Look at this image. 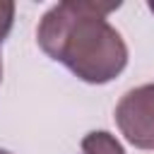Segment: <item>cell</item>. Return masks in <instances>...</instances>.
I'll list each match as a JSON object with an SVG mask.
<instances>
[{"mask_svg":"<svg viewBox=\"0 0 154 154\" xmlns=\"http://www.w3.org/2000/svg\"><path fill=\"white\" fill-rule=\"evenodd\" d=\"M120 2L65 0L53 5L38 22L41 51L63 63L87 84H106L128 65V46L120 31L106 19Z\"/></svg>","mask_w":154,"mask_h":154,"instance_id":"6da1fadb","label":"cell"},{"mask_svg":"<svg viewBox=\"0 0 154 154\" xmlns=\"http://www.w3.org/2000/svg\"><path fill=\"white\" fill-rule=\"evenodd\" d=\"M116 123L132 147L154 149V118L144 106L142 87H135L120 96L116 106Z\"/></svg>","mask_w":154,"mask_h":154,"instance_id":"7a4b0ae2","label":"cell"},{"mask_svg":"<svg viewBox=\"0 0 154 154\" xmlns=\"http://www.w3.org/2000/svg\"><path fill=\"white\" fill-rule=\"evenodd\" d=\"M82 154H125L116 135L106 130H91L82 137Z\"/></svg>","mask_w":154,"mask_h":154,"instance_id":"3957f363","label":"cell"},{"mask_svg":"<svg viewBox=\"0 0 154 154\" xmlns=\"http://www.w3.org/2000/svg\"><path fill=\"white\" fill-rule=\"evenodd\" d=\"M12 24H14V2L12 0H0V46L7 38Z\"/></svg>","mask_w":154,"mask_h":154,"instance_id":"277c9868","label":"cell"},{"mask_svg":"<svg viewBox=\"0 0 154 154\" xmlns=\"http://www.w3.org/2000/svg\"><path fill=\"white\" fill-rule=\"evenodd\" d=\"M142 91H144V106H147L149 116L154 118V82L152 84H142Z\"/></svg>","mask_w":154,"mask_h":154,"instance_id":"5b68a950","label":"cell"},{"mask_svg":"<svg viewBox=\"0 0 154 154\" xmlns=\"http://www.w3.org/2000/svg\"><path fill=\"white\" fill-rule=\"evenodd\" d=\"M149 10H152V14H154V0H149Z\"/></svg>","mask_w":154,"mask_h":154,"instance_id":"8992f818","label":"cell"},{"mask_svg":"<svg viewBox=\"0 0 154 154\" xmlns=\"http://www.w3.org/2000/svg\"><path fill=\"white\" fill-rule=\"evenodd\" d=\"M0 82H2V58H0Z\"/></svg>","mask_w":154,"mask_h":154,"instance_id":"52a82bcc","label":"cell"},{"mask_svg":"<svg viewBox=\"0 0 154 154\" xmlns=\"http://www.w3.org/2000/svg\"><path fill=\"white\" fill-rule=\"evenodd\" d=\"M0 154H12V152H7V149H0Z\"/></svg>","mask_w":154,"mask_h":154,"instance_id":"ba28073f","label":"cell"}]
</instances>
